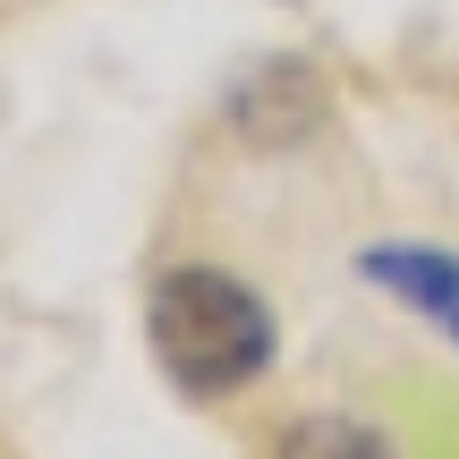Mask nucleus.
Segmentation results:
<instances>
[{
    "mask_svg": "<svg viewBox=\"0 0 459 459\" xmlns=\"http://www.w3.org/2000/svg\"><path fill=\"white\" fill-rule=\"evenodd\" d=\"M145 332H153L162 375L179 383V392H196V400H221V392H238V383H255L264 358H273V315H264V298L247 290V281H230V273H204V264H179V273L153 281Z\"/></svg>",
    "mask_w": 459,
    "mask_h": 459,
    "instance_id": "nucleus-1",
    "label": "nucleus"
},
{
    "mask_svg": "<svg viewBox=\"0 0 459 459\" xmlns=\"http://www.w3.org/2000/svg\"><path fill=\"white\" fill-rule=\"evenodd\" d=\"M281 459H383V443L349 417H307V426L281 434Z\"/></svg>",
    "mask_w": 459,
    "mask_h": 459,
    "instance_id": "nucleus-2",
    "label": "nucleus"
},
{
    "mask_svg": "<svg viewBox=\"0 0 459 459\" xmlns=\"http://www.w3.org/2000/svg\"><path fill=\"white\" fill-rule=\"evenodd\" d=\"M383 273H400L392 290L426 298V307H443L451 324H459V273H451V264H434V255H409V264H383Z\"/></svg>",
    "mask_w": 459,
    "mask_h": 459,
    "instance_id": "nucleus-3",
    "label": "nucleus"
}]
</instances>
